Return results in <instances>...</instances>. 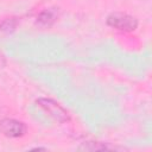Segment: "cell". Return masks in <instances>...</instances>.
Here are the masks:
<instances>
[{
	"label": "cell",
	"instance_id": "1",
	"mask_svg": "<svg viewBox=\"0 0 152 152\" xmlns=\"http://www.w3.org/2000/svg\"><path fill=\"white\" fill-rule=\"evenodd\" d=\"M107 24L121 31H134L138 26V20L134 17L128 15L126 13L115 12L108 15Z\"/></svg>",
	"mask_w": 152,
	"mask_h": 152
},
{
	"label": "cell",
	"instance_id": "2",
	"mask_svg": "<svg viewBox=\"0 0 152 152\" xmlns=\"http://www.w3.org/2000/svg\"><path fill=\"white\" fill-rule=\"evenodd\" d=\"M0 131L8 138H18L24 135L26 132V126L14 119H4L0 121Z\"/></svg>",
	"mask_w": 152,
	"mask_h": 152
},
{
	"label": "cell",
	"instance_id": "3",
	"mask_svg": "<svg viewBox=\"0 0 152 152\" xmlns=\"http://www.w3.org/2000/svg\"><path fill=\"white\" fill-rule=\"evenodd\" d=\"M37 103H38L45 112H48L52 118H55L57 121L64 122V121H68V120H69L68 113H66L58 103H56L55 101H52V100H50V99H39V100L37 101Z\"/></svg>",
	"mask_w": 152,
	"mask_h": 152
},
{
	"label": "cell",
	"instance_id": "4",
	"mask_svg": "<svg viewBox=\"0 0 152 152\" xmlns=\"http://www.w3.org/2000/svg\"><path fill=\"white\" fill-rule=\"evenodd\" d=\"M57 11L56 8H49V10H45L43 11L38 18H37V21L39 25H43V26H50L51 24H53V21L57 19Z\"/></svg>",
	"mask_w": 152,
	"mask_h": 152
},
{
	"label": "cell",
	"instance_id": "5",
	"mask_svg": "<svg viewBox=\"0 0 152 152\" xmlns=\"http://www.w3.org/2000/svg\"><path fill=\"white\" fill-rule=\"evenodd\" d=\"M13 20L12 19H7L6 21H4L2 23V25H1V30H5L6 32H10V31H12V30H14V27H15V21L13 23V24H11Z\"/></svg>",
	"mask_w": 152,
	"mask_h": 152
}]
</instances>
